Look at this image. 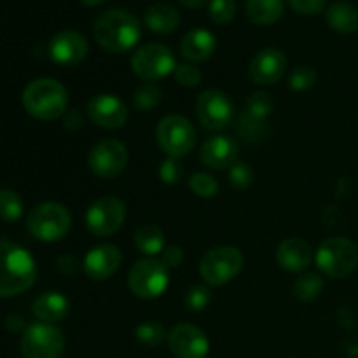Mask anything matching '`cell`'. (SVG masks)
Returning <instances> with one entry per match:
<instances>
[{"label":"cell","instance_id":"cell-1","mask_svg":"<svg viewBox=\"0 0 358 358\" xmlns=\"http://www.w3.org/2000/svg\"><path fill=\"white\" fill-rule=\"evenodd\" d=\"M94 38L108 52L121 55L138 44L142 27L138 17L124 9H108L94 21Z\"/></svg>","mask_w":358,"mask_h":358},{"label":"cell","instance_id":"cell-2","mask_svg":"<svg viewBox=\"0 0 358 358\" xmlns=\"http://www.w3.org/2000/svg\"><path fill=\"white\" fill-rule=\"evenodd\" d=\"M37 268L30 252L13 241H0V297H13L30 289Z\"/></svg>","mask_w":358,"mask_h":358},{"label":"cell","instance_id":"cell-3","mask_svg":"<svg viewBox=\"0 0 358 358\" xmlns=\"http://www.w3.org/2000/svg\"><path fill=\"white\" fill-rule=\"evenodd\" d=\"M69 93L59 80L51 77L35 79L24 87L23 107L38 121H55L66 112Z\"/></svg>","mask_w":358,"mask_h":358},{"label":"cell","instance_id":"cell-4","mask_svg":"<svg viewBox=\"0 0 358 358\" xmlns=\"http://www.w3.org/2000/svg\"><path fill=\"white\" fill-rule=\"evenodd\" d=\"M27 227L30 234L45 243L63 240L72 227V215L62 203L45 201L31 208L27 217Z\"/></svg>","mask_w":358,"mask_h":358},{"label":"cell","instance_id":"cell-5","mask_svg":"<svg viewBox=\"0 0 358 358\" xmlns=\"http://www.w3.org/2000/svg\"><path fill=\"white\" fill-rule=\"evenodd\" d=\"M315 262L324 275L338 280L346 278L358 268V247L348 238H327L318 247Z\"/></svg>","mask_w":358,"mask_h":358},{"label":"cell","instance_id":"cell-6","mask_svg":"<svg viewBox=\"0 0 358 358\" xmlns=\"http://www.w3.org/2000/svg\"><path fill=\"white\" fill-rule=\"evenodd\" d=\"M245 259L238 248L215 247L203 255L199 262V275L208 285L220 287L236 278L243 269Z\"/></svg>","mask_w":358,"mask_h":358},{"label":"cell","instance_id":"cell-7","mask_svg":"<svg viewBox=\"0 0 358 358\" xmlns=\"http://www.w3.org/2000/svg\"><path fill=\"white\" fill-rule=\"evenodd\" d=\"M170 283V271L161 261L145 257L136 261L128 273V287L140 299H156L163 296Z\"/></svg>","mask_w":358,"mask_h":358},{"label":"cell","instance_id":"cell-8","mask_svg":"<svg viewBox=\"0 0 358 358\" xmlns=\"http://www.w3.org/2000/svg\"><path fill=\"white\" fill-rule=\"evenodd\" d=\"M156 138L168 157L187 156L196 143V129L184 115H166L157 122Z\"/></svg>","mask_w":358,"mask_h":358},{"label":"cell","instance_id":"cell-9","mask_svg":"<svg viewBox=\"0 0 358 358\" xmlns=\"http://www.w3.org/2000/svg\"><path fill=\"white\" fill-rule=\"evenodd\" d=\"M131 69L138 79L145 80V83H156V80L173 73V70L177 69V62H175V55L170 48L152 42V44L142 45L133 52Z\"/></svg>","mask_w":358,"mask_h":358},{"label":"cell","instance_id":"cell-10","mask_svg":"<svg viewBox=\"0 0 358 358\" xmlns=\"http://www.w3.org/2000/svg\"><path fill=\"white\" fill-rule=\"evenodd\" d=\"M126 220V205L117 196H101L86 212V227L98 238L117 233Z\"/></svg>","mask_w":358,"mask_h":358},{"label":"cell","instance_id":"cell-11","mask_svg":"<svg viewBox=\"0 0 358 358\" xmlns=\"http://www.w3.org/2000/svg\"><path fill=\"white\" fill-rule=\"evenodd\" d=\"M65 336L52 324H34L23 332L21 353L24 358H62Z\"/></svg>","mask_w":358,"mask_h":358},{"label":"cell","instance_id":"cell-12","mask_svg":"<svg viewBox=\"0 0 358 358\" xmlns=\"http://www.w3.org/2000/svg\"><path fill=\"white\" fill-rule=\"evenodd\" d=\"M87 163L98 178L110 180L124 171L128 164V147L115 138H103L93 145Z\"/></svg>","mask_w":358,"mask_h":358},{"label":"cell","instance_id":"cell-13","mask_svg":"<svg viewBox=\"0 0 358 358\" xmlns=\"http://www.w3.org/2000/svg\"><path fill=\"white\" fill-rule=\"evenodd\" d=\"M196 115L210 131L227 128L234 119V107L226 93L219 90H206L196 100Z\"/></svg>","mask_w":358,"mask_h":358},{"label":"cell","instance_id":"cell-14","mask_svg":"<svg viewBox=\"0 0 358 358\" xmlns=\"http://www.w3.org/2000/svg\"><path fill=\"white\" fill-rule=\"evenodd\" d=\"M168 346L177 358H206L210 341L205 332L192 324H178L168 332Z\"/></svg>","mask_w":358,"mask_h":358},{"label":"cell","instance_id":"cell-15","mask_svg":"<svg viewBox=\"0 0 358 358\" xmlns=\"http://www.w3.org/2000/svg\"><path fill=\"white\" fill-rule=\"evenodd\" d=\"M86 112L93 124L105 129H117L128 121V107L115 94H96L87 101Z\"/></svg>","mask_w":358,"mask_h":358},{"label":"cell","instance_id":"cell-16","mask_svg":"<svg viewBox=\"0 0 358 358\" xmlns=\"http://www.w3.org/2000/svg\"><path fill=\"white\" fill-rule=\"evenodd\" d=\"M273 110V100L268 93L250 94L240 117V133L247 140H257L266 133L268 117Z\"/></svg>","mask_w":358,"mask_h":358},{"label":"cell","instance_id":"cell-17","mask_svg":"<svg viewBox=\"0 0 358 358\" xmlns=\"http://www.w3.org/2000/svg\"><path fill=\"white\" fill-rule=\"evenodd\" d=\"M86 37L76 30H62L49 41V56L62 66H76L87 56Z\"/></svg>","mask_w":358,"mask_h":358},{"label":"cell","instance_id":"cell-18","mask_svg":"<svg viewBox=\"0 0 358 358\" xmlns=\"http://www.w3.org/2000/svg\"><path fill=\"white\" fill-rule=\"evenodd\" d=\"M287 70V58L280 49L266 48L252 58L248 76L257 86H273L283 77Z\"/></svg>","mask_w":358,"mask_h":358},{"label":"cell","instance_id":"cell-19","mask_svg":"<svg viewBox=\"0 0 358 358\" xmlns=\"http://www.w3.org/2000/svg\"><path fill=\"white\" fill-rule=\"evenodd\" d=\"M121 262L122 254L115 245L101 243L87 252L83 268L91 280L101 282V280H107L112 275H115L117 269L121 268Z\"/></svg>","mask_w":358,"mask_h":358},{"label":"cell","instance_id":"cell-20","mask_svg":"<svg viewBox=\"0 0 358 358\" xmlns=\"http://www.w3.org/2000/svg\"><path fill=\"white\" fill-rule=\"evenodd\" d=\"M238 143L227 135H215L206 140L199 152V159L212 170H226L238 159Z\"/></svg>","mask_w":358,"mask_h":358},{"label":"cell","instance_id":"cell-21","mask_svg":"<svg viewBox=\"0 0 358 358\" xmlns=\"http://www.w3.org/2000/svg\"><path fill=\"white\" fill-rule=\"evenodd\" d=\"M313 261L311 245L303 238H287L276 248V262L290 273H301Z\"/></svg>","mask_w":358,"mask_h":358},{"label":"cell","instance_id":"cell-22","mask_svg":"<svg viewBox=\"0 0 358 358\" xmlns=\"http://www.w3.org/2000/svg\"><path fill=\"white\" fill-rule=\"evenodd\" d=\"M217 49V38L205 28H194L184 35L180 42L182 58L191 63H201L212 58Z\"/></svg>","mask_w":358,"mask_h":358},{"label":"cell","instance_id":"cell-23","mask_svg":"<svg viewBox=\"0 0 358 358\" xmlns=\"http://www.w3.org/2000/svg\"><path fill=\"white\" fill-rule=\"evenodd\" d=\"M180 13L171 3L157 2L150 6L143 14V23L150 31L157 35H166L180 27Z\"/></svg>","mask_w":358,"mask_h":358},{"label":"cell","instance_id":"cell-24","mask_svg":"<svg viewBox=\"0 0 358 358\" xmlns=\"http://www.w3.org/2000/svg\"><path fill=\"white\" fill-rule=\"evenodd\" d=\"M70 313V301L59 292H44L34 303V315L44 324L62 322Z\"/></svg>","mask_w":358,"mask_h":358},{"label":"cell","instance_id":"cell-25","mask_svg":"<svg viewBox=\"0 0 358 358\" xmlns=\"http://www.w3.org/2000/svg\"><path fill=\"white\" fill-rule=\"evenodd\" d=\"M325 20L329 27L338 34H353L358 30V9L345 0L331 3L325 13Z\"/></svg>","mask_w":358,"mask_h":358},{"label":"cell","instance_id":"cell-26","mask_svg":"<svg viewBox=\"0 0 358 358\" xmlns=\"http://www.w3.org/2000/svg\"><path fill=\"white\" fill-rule=\"evenodd\" d=\"M283 0H247V16L255 24H273L282 17Z\"/></svg>","mask_w":358,"mask_h":358},{"label":"cell","instance_id":"cell-27","mask_svg":"<svg viewBox=\"0 0 358 358\" xmlns=\"http://www.w3.org/2000/svg\"><path fill=\"white\" fill-rule=\"evenodd\" d=\"M133 241L135 247L147 257L159 255L164 250V233L154 224H142L136 227Z\"/></svg>","mask_w":358,"mask_h":358},{"label":"cell","instance_id":"cell-28","mask_svg":"<svg viewBox=\"0 0 358 358\" xmlns=\"http://www.w3.org/2000/svg\"><path fill=\"white\" fill-rule=\"evenodd\" d=\"M324 290V280L317 273H304L296 278L292 285V294L301 303H311L317 299Z\"/></svg>","mask_w":358,"mask_h":358},{"label":"cell","instance_id":"cell-29","mask_svg":"<svg viewBox=\"0 0 358 358\" xmlns=\"http://www.w3.org/2000/svg\"><path fill=\"white\" fill-rule=\"evenodd\" d=\"M161 98H163L161 87L154 83H147L135 90V93H133V105L138 110L149 112L161 103Z\"/></svg>","mask_w":358,"mask_h":358},{"label":"cell","instance_id":"cell-30","mask_svg":"<svg viewBox=\"0 0 358 358\" xmlns=\"http://www.w3.org/2000/svg\"><path fill=\"white\" fill-rule=\"evenodd\" d=\"M23 215V199L13 189L0 191V219L6 222H16Z\"/></svg>","mask_w":358,"mask_h":358},{"label":"cell","instance_id":"cell-31","mask_svg":"<svg viewBox=\"0 0 358 358\" xmlns=\"http://www.w3.org/2000/svg\"><path fill=\"white\" fill-rule=\"evenodd\" d=\"M135 338H136V341H140L142 345L156 348V346L163 345V343L166 341L168 334H166V331H164L163 325L157 324V322L149 320V322H142V324L136 325Z\"/></svg>","mask_w":358,"mask_h":358},{"label":"cell","instance_id":"cell-32","mask_svg":"<svg viewBox=\"0 0 358 358\" xmlns=\"http://www.w3.org/2000/svg\"><path fill=\"white\" fill-rule=\"evenodd\" d=\"M317 70L313 66H296L289 76V87L294 91L311 90L315 86V83H317Z\"/></svg>","mask_w":358,"mask_h":358},{"label":"cell","instance_id":"cell-33","mask_svg":"<svg viewBox=\"0 0 358 358\" xmlns=\"http://www.w3.org/2000/svg\"><path fill=\"white\" fill-rule=\"evenodd\" d=\"M210 20L215 24H227L236 14V0H210Z\"/></svg>","mask_w":358,"mask_h":358},{"label":"cell","instance_id":"cell-34","mask_svg":"<svg viewBox=\"0 0 358 358\" xmlns=\"http://www.w3.org/2000/svg\"><path fill=\"white\" fill-rule=\"evenodd\" d=\"M189 187L199 198H213L219 191V184H217L215 178L208 173H194L191 178H189Z\"/></svg>","mask_w":358,"mask_h":358},{"label":"cell","instance_id":"cell-35","mask_svg":"<svg viewBox=\"0 0 358 358\" xmlns=\"http://www.w3.org/2000/svg\"><path fill=\"white\" fill-rule=\"evenodd\" d=\"M212 301L210 289L205 285H194L185 294V306L189 311H203Z\"/></svg>","mask_w":358,"mask_h":358},{"label":"cell","instance_id":"cell-36","mask_svg":"<svg viewBox=\"0 0 358 358\" xmlns=\"http://www.w3.org/2000/svg\"><path fill=\"white\" fill-rule=\"evenodd\" d=\"M227 178H229L231 187L243 191V189L250 187L252 180H254V171H252V168L248 166L247 163H238L236 161V163L229 168Z\"/></svg>","mask_w":358,"mask_h":358},{"label":"cell","instance_id":"cell-37","mask_svg":"<svg viewBox=\"0 0 358 358\" xmlns=\"http://www.w3.org/2000/svg\"><path fill=\"white\" fill-rule=\"evenodd\" d=\"M173 77L180 86L184 87H196L201 83V72L199 69H196L191 63H180L177 65V69L173 70Z\"/></svg>","mask_w":358,"mask_h":358},{"label":"cell","instance_id":"cell-38","mask_svg":"<svg viewBox=\"0 0 358 358\" xmlns=\"http://www.w3.org/2000/svg\"><path fill=\"white\" fill-rule=\"evenodd\" d=\"M182 175H184V170H182L180 163H178V159H175V157H166V159L159 164V178L163 184H178Z\"/></svg>","mask_w":358,"mask_h":358},{"label":"cell","instance_id":"cell-39","mask_svg":"<svg viewBox=\"0 0 358 358\" xmlns=\"http://www.w3.org/2000/svg\"><path fill=\"white\" fill-rule=\"evenodd\" d=\"M287 2L294 10H297L299 14H306V16H315L327 6V0H287Z\"/></svg>","mask_w":358,"mask_h":358},{"label":"cell","instance_id":"cell-40","mask_svg":"<svg viewBox=\"0 0 358 358\" xmlns=\"http://www.w3.org/2000/svg\"><path fill=\"white\" fill-rule=\"evenodd\" d=\"M161 262L166 266L168 269L170 268H177L184 262V250L177 245H170V247H164V250L161 252Z\"/></svg>","mask_w":358,"mask_h":358},{"label":"cell","instance_id":"cell-41","mask_svg":"<svg viewBox=\"0 0 358 358\" xmlns=\"http://www.w3.org/2000/svg\"><path fill=\"white\" fill-rule=\"evenodd\" d=\"M178 2L184 7H187V9H201L208 0H178Z\"/></svg>","mask_w":358,"mask_h":358},{"label":"cell","instance_id":"cell-42","mask_svg":"<svg viewBox=\"0 0 358 358\" xmlns=\"http://www.w3.org/2000/svg\"><path fill=\"white\" fill-rule=\"evenodd\" d=\"M79 2H83L84 6H87V7H93V6H98V3L105 2V0H79Z\"/></svg>","mask_w":358,"mask_h":358}]
</instances>
